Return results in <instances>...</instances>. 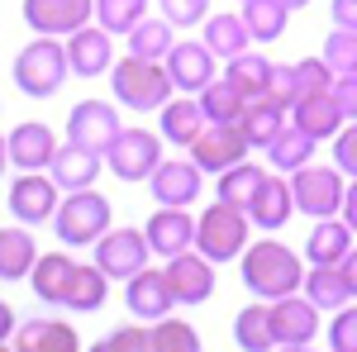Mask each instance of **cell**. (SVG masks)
I'll return each instance as SVG.
<instances>
[{
	"instance_id": "46",
	"label": "cell",
	"mask_w": 357,
	"mask_h": 352,
	"mask_svg": "<svg viewBox=\"0 0 357 352\" xmlns=\"http://www.w3.org/2000/svg\"><path fill=\"white\" fill-rule=\"evenodd\" d=\"M333 167H338L348 181H357V119L333 134Z\"/></svg>"
},
{
	"instance_id": "31",
	"label": "cell",
	"mask_w": 357,
	"mask_h": 352,
	"mask_svg": "<svg viewBox=\"0 0 357 352\" xmlns=\"http://www.w3.org/2000/svg\"><path fill=\"white\" fill-rule=\"evenodd\" d=\"M105 296H110V276L96 267V262H77L72 281H67L62 305H67L72 314H96V309L105 305Z\"/></svg>"
},
{
	"instance_id": "48",
	"label": "cell",
	"mask_w": 357,
	"mask_h": 352,
	"mask_svg": "<svg viewBox=\"0 0 357 352\" xmlns=\"http://www.w3.org/2000/svg\"><path fill=\"white\" fill-rule=\"evenodd\" d=\"M262 95H272L281 105H296V67L272 62V77H267V91H262Z\"/></svg>"
},
{
	"instance_id": "57",
	"label": "cell",
	"mask_w": 357,
	"mask_h": 352,
	"mask_svg": "<svg viewBox=\"0 0 357 352\" xmlns=\"http://www.w3.org/2000/svg\"><path fill=\"white\" fill-rule=\"evenodd\" d=\"M86 352H110V348H105V338H100V343H91V348H86Z\"/></svg>"
},
{
	"instance_id": "50",
	"label": "cell",
	"mask_w": 357,
	"mask_h": 352,
	"mask_svg": "<svg viewBox=\"0 0 357 352\" xmlns=\"http://www.w3.org/2000/svg\"><path fill=\"white\" fill-rule=\"evenodd\" d=\"M333 24L357 29V0H333Z\"/></svg>"
},
{
	"instance_id": "34",
	"label": "cell",
	"mask_w": 357,
	"mask_h": 352,
	"mask_svg": "<svg viewBox=\"0 0 357 352\" xmlns=\"http://www.w3.org/2000/svg\"><path fill=\"white\" fill-rule=\"evenodd\" d=\"M195 100H200V109H205V119H210V124H238V119H243V109H248V95L229 82V77H215V82L205 86Z\"/></svg>"
},
{
	"instance_id": "4",
	"label": "cell",
	"mask_w": 357,
	"mask_h": 352,
	"mask_svg": "<svg viewBox=\"0 0 357 352\" xmlns=\"http://www.w3.org/2000/svg\"><path fill=\"white\" fill-rule=\"evenodd\" d=\"M110 91H114V105L138 109V114H143V109H162L167 100L176 95V86H172L162 62L134 57V53H124L110 67Z\"/></svg>"
},
{
	"instance_id": "8",
	"label": "cell",
	"mask_w": 357,
	"mask_h": 352,
	"mask_svg": "<svg viewBox=\"0 0 357 352\" xmlns=\"http://www.w3.org/2000/svg\"><path fill=\"white\" fill-rule=\"evenodd\" d=\"M5 205H10V215L20 224L38 229V224H53L57 205H62V186L48 171H20L10 181V190H5Z\"/></svg>"
},
{
	"instance_id": "43",
	"label": "cell",
	"mask_w": 357,
	"mask_h": 352,
	"mask_svg": "<svg viewBox=\"0 0 357 352\" xmlns=\"http://www.w3.org/2000/svg\"><path fill=\"white\" fill-rule=\"evenodd\" d=\"M324 62H329L338 77H348V72H357V29H333L329 38H324Z\"/></svg>"
},
{
	"instance_id": "55",
	"label": "cell",
	"mask_w": 357,
	"mask_h": 352,
	"mask_svg": "<svg viewBox=\"0 0 357 352\" xmlns=\"http://www.w3.org/2000/svg\"><path fill=\"white\" fill-rule=\"evenodd\" d=\"M272 352H314L310 343H281V348H272Z\"/></svg>"
},
{
	"instance_id": "2",
	"label": "cell",
	"mask_w": 357,
	"mask_h": 352,
	"mask_svg": "<svg viewBox=\"0 0 357 352\" xmlns=\"http://www.w3.org/2000/svg\"><path fill=\"white\" fill-rule=\"evenodd\" d=\"M10 77H15V91L29 95V100H48V95H57L62 82L72 77L67 43H62V38H48V33H38L33 43H24V48L15 53Z\"/></svg>"
},
{
	"instance_id": "13",
	"label": "cell",
	"mask_w": 357,
	"mask_h": 352,
	"mask_svg": "<svg viewBox=\"0 0 357 352\" xmlns=\"http://www.w3.org/2000/svg\"><path fill=\"white\" fill-rule=\"evenodd\" d=\"M96 20V0H24V24L48 38H72Z\"/></svg>"
},
{
	"instance_id": "20",
	"label": "cell",
	"mask_w": 357,
	"mask_h": 352,
	"mask_svg": "<svg viewBox=\"0 0 357 352\" xmlns=\"http://www.w3.org/2000/svg\"><path fill=\"white\" fill-rule=\"evenodd\" d=\"M319 305L310 296H281L272 300V333H276V348L281 343H314L319 338Z\"/></svg>"
},
{
	"instance_id": "42",
	"label": "cell",
	"mask_w": 357,
	"mask_h": 352,
	"mask_svg": "<svg viewBox=\"0 0 357 352\" xmlns=\"http://www.w3.org/2000/svg\"><path fill=\"white\" fill-rule=\"evenodd\" d=\"M333 77L338 72H333L324 57H301L296 62V100L301 95H324V91H333Z\"/></svg>"
},
{
	"instance_id": "51",
	"label": "cell",
	"mask_w": 357,
	"mask_h": 352,
	"mask_svg": "<svg viewBox=\"0 0 357 352\" xmlns=\"http://www.w3.org/2000/svg\"><path fill=\"white\" fill-rule=\"evenodd\" d=\"M15 328H20V319H15L10 300H0V343H10V338H15Z\"/></svg>"
},
{
	"instance_id": "12",
	"label": "cell",
	"mask_w": 357,
	"mask_h": 352,
	"mask_svg": "<svg viewBox=\"0 0 357 352\" xmlns=\"http://www.w3.org/2000/svg\"><path fill=\"white\" fill-rule=\"evenodd\" d=\"M205 190V171L191 162V158H162L158 171L148 176V195L158 205H176V210H191Z\"/></svg>"
},
{
	"instance_id": "17",
	"label": "cell",
	"mask_w": 357,
	"mask_h": 352,
	"mask_svg": "<svg viewBox=\"0 0 357 352\" xmlns=\"http://www.w3.org/2000/svg\"><path fill=\"white\" fill-rule=\"evenodd\" d=\"M119 129H124L119 124V105H105V100H82L67 114V138L82 143V148H96V153H105L119 138Z\"/></svg>"
},
{
	"instance_id": "39",
	"label": "cell",
	"mask_w": 357,
	"mask_h": 352,
	"mask_svg": "<svg viewBox=\"0 0 357 352\" xmlns=\"http://www.w3.org/2000/svg\"><path fill=\"white\" fill-rule=\"evenodd\" d=\"M224 77H229V82L238 86V91H243L248 100H252V95H262V91H267V77H272V62H267L262 53H252V48H248V53L229 57Z\"/></svg>"
},
{
	"instance_id": "36",
	"label": "cell",
	"mask_w": 357,
	"mask_h": 352,
	"mask_svg": "<svg viewBox=\"0 0 357 352\" xmlns=\"http://www.w3.org/2000/svg\"><path fill=\"white\" fill-rule=\"evenodd\" d=\"M124 38H129V53H134V57H153V62H162V57L176 48V24H167L162 15H158V20L143 15Z\"/></svg>"
},
{
	"instance_id": "54",
	"label": "cell",
	"mask_w": 357,
	"mask_h": 352,
	"mask_svg": "<svg viewBox=\"0 0 357 352\" xmlns=\"http://www.w3.org/2000/svg\"><path fill=\"white\" fill-rule=\"evenodd\" d=\"M5 171H10V138L0 134V176H5Z\"/></svg>"
},
{
	"instance_id": "30",
	"label": "cell",
	"mask_w": 357,
	"mask_h": 352,
	"mask_svg": "<svg viewBox=\"0 0 357 352\" xmlns=\"http://www.w3.org/2000/svg\"><path fill=\"white\" fill-rule=\"evenodd\" d=\"M238 124H243V134H248L252 148H267V143L291 124V105H281V100H272V95H252Z\"/></svg>"
},
{
	"instance_id": "21",
	"label": "cell",
	"mask_w": 357,
	"mask_h": 352,
	"mask_svg": "<svg viewBox=\"0 0 357 352\" xmlns=\"http://www.w3.org/2000/svg\"><path fill=\"white\" fill-rule=\"evenodd\" d=\"M15 352H86L82 333L67 324V319H53V314H38V319H24L10 338Z\"/></svg>"
},
{
	"instance_id": "35",
	"label": "cell",
	"mask_w": 357,
	"mask_h": 352,
	"mask_svg": "<svg viewBox=\"0 0 357 352\" xmlns=\"http://www.w3.org/2000/svg\"><path fill=\"white\" fill-rule=\"evenodd\" d=\"M262 181H267V171H262L257 162H238V167H229V171H220V181H215V200L248 210V205L257 200Z\"/></svg>"
},
{
	"instance_id": "11",
	"label": "cell",
	"mask_w": 357,
	"mask_h": 352,
	"mask_svg": "<svg viewBox=\"0 0 357 352\" xmlns=\"http://www.w3.org/2000/svg\"><path fill=\"white\" fill-rule=\"evenodd\" d=\"M162 67L172 77V86H176V95H200L220 77V57L210 53L205 43H195V38H176V48L162 57Z\"/></svg>"
},
{
	"instance_id": "19",
	"label": "cell",
	"mask_w": 357,
	"mask_h": 352,
	"mask_svg": "<svg viewBox=\"0 0 357 352\" xmlns=\"http://www.w3.org/2000/svg\"><path fill=\"white\" fill-rule=\"evenodd\" d=\"M124 305H129V314L143 319V324L167 319V314L176 309V296H172V286H167V271L143 267L138 276H129V281H124Z\"/></svg>"
},
{
	"instance_id": "58",
	"label": "cell",
	"mask_w": 357,
	"mask_h": 352,
	"mask_svg": "<svg viewBox=\"0 0 357 352\" xmlns=\"http://www.w3.org/2000/svg\"><path fill=\"white\" fill-rule=\"evenodd\" d=\"M0 352H15V348H10V343H0Z\"/></svg>"
},
{
	"instance_id": "53",
	"label": "cell",
	"mask_w": 357,
	"mask_h": 352,
	"mask_svg": "<svg viewBox=\"0 0 357 352\" xmlns=\"http://www.w3.org/2000/svg\"><path fill=\"white\" fill-rule=\"evenodd\" d=\"M343 219H348V229L357 234V181H348V195H343Z\"/></svg>"
},
{
	"instance_id": "15",
	"label": "cell",
	"mask_w": 357,
	"mask_h": 352,
	"mask_svg": "<svg viewBox=\"0 0 357 352\" xmlns=\"http://www.w3.org/2000/svg\"><path fill=\"white\" fill-rule=\"evenodd\" d=\"M5 138H10V167L15 171H48L57 148H62L53 124H43V119H20Z\"/></svg>"
},
{
	"instance_id": "56",
	"label": "cell",
	"mask_w": 357,
	"mask_h": 352,
	"mask_svg": "<svg viewBox=\"0 0 357 352\" xmlns=\"http://www.w3.org/2000/svg\"><path fill=\"white\" fill-rule=\"evenodd\" d=\"M281 5H286V10H305L310 0H281Z\"/></svg>"
},
{
	"instance_id": "9",
	"label": "cell",
	"mask_w": 357,
	"mask_h": 352,
	"mask_svg": "<svg viewBox=\"0 0 357 352\" xmlns=\"http://www.w3.org/2000/svg\"><path fill=\"white\" fill-rule=\"evenodd\" d=\"M248 134H243V124H205L200 129V138H195L191 148V162L205 171V176H220V171H229V167H238L248 162Z\"/></svg>"
},
{
	"instance_id": "52",
	"label": "cell",
	"mask_w": 357,
	"mask_h": 352,
	"mask_svg": "<svg viewBox=\"0 0 357 352\" xmlns=\"http://www.w3.org/2000/svg\"><path fill=\"white\" fill-rule=\"evenodd\" d=\"M338 271H343V281H348V291H353V300H357V243H353V252L338 262Z\"/></svg>"
},
{
	"instance_id": "44",
	"label": "cell",
	"mask_w": 357,
	"mask_h": 352,
	"mask_svg": "<svg viewBox=\"0 0 357 352\" xmlns=\"http://www.w3.org/2000/svg\"><path fill=\"white\" fill-rule=\"evenodd\" d=\"M329 352H357V305L348 300L343 309H333V319H329Z\"/></svg>"
},
{
	"instance_id": "23",
	"label": "cell",
	"mask_w": 357,
	"mask_h": 352,
	"mask_svg": "<svg viewBox=\"0 0 357 352\" xmlns=\"http://www.w3.org/2000/svg\"><path fill=\"white\" fill-rule=\"evenodd\" d=\"M353 229H348V219L333 215V219H314V229H310V238H305V262L310 267H338L348 252H353Z\"/></svg>"
},
{
	"instance_id": "1",
	"label": "cell",
	"mask_w": 357,
	"mask_h": 352,
	"mask_svg": "<svg viewBox=\"0 0 357 352\" xmlns=\"http://www.w3.org/2000/svg\"><path fill=\"white\" fill-rule=\"evenodd\" d=\"M305 257H296V247H286L281 238H257V243L243 247L238 257V276L243 286L252 291L257 300H281V296H296L305 286Z\"/></svg>"
},
{
	"instance_id": "3",
	"label": "cell",
	"mask_w": 357,
	"mask_h": 352,
	"mask_svg": "<svg viewBox=\"0 0 357 352\" xmlns=\"http://www.w3.org/2000/svg\"><path fill=\"white\" fill-rule=\"evenodd\" d=\"M110 229H114V205L96 186L67 190L53 215V234L62 247H96Z\"/></svg>"
},
{
	"instance_id": "37",
	"label": "cell",
	"mask_w": 357,
	"mask_h": 352,
	"mask_svg": "<svg viewBox=\"0 0 357 352\" xmlns=\"http://www.w3.org/2000/svg\"><path fill=\"white\" fill-rule=\"evenodd\" d=\"M238 15H243L252 43H276V38L286 33V20H291V10H286L281 0H243Z\"/></svg>"
},
{
	"instance_id": "29",
	"label": "cell",
	"mask_w": 357,
	"mask_h": 352,
	"mask_svg": "<svg viewBox=\"0 0 357 352\" xmlns=\"http://www.w3.org/2000/svg\"><path fill=\"white\" fill-rule=\"evenodd\" d=\"M72 271H77V257H67V247L62 252H38V262L29 271V286H33V296L43 305H62Z\"/></svg>"
},
{
	"instance_id": "22",
	"label": "cell",
	"mask_w": 357,
	"mask_h": 352,
	"mask_svg": "<svg viewBox=\"0 0 357 352\" xmlns=\"http://www.w3.org/2000/svg\"><path fill=\"white\" fill-rule=\"evenodd\" d=\"M100 162H105V153L82 148V143H72V138H67V143L57 148V158H53V167H48V176L62 186V195H67V190H86V186H96Z\"/></svg>"
},
{
	"instance_id": "28",
	"label": "cell",
	"mask_w": 357,
	"mask_h": 352,
	"mask_svg": "<svg viewBox=\"0 0 357 352\" xmlns=\"http://www.w3.org/2000/svg\"><path fill=\"white\" fill-rule=\"evenodd\" d=\"M200 43L220 57V62H229V57H238V53L252 48V33H248L243 15L234 10V15H210V20L200 24Z\"/></svg>"
},
{
	"instance_id": "41",
	"label": "cell",
	"mask_w": 357,
	"mask_h": 352,
	"mask_svg": "<svg viewBox=\"0 0 357 352\" xmlns=\"http://www.w3.org/2000/svg\"><path fill=\"white\" fill-rule=\"evenodd\" d=\"M148 15V0H96V24L110 33H129Z\"/></svg>"
},
{
	"instance_id": "27",
	"label": "cell",
	"mask_w": 357,
	"mask_h": 352,
	"mask_svg": "<svg viewBox=\"0 0 357 352\" xmlns=\"http://www.w3.org/2000/svg\"><path fill=\"white\" fill-rule=\"evenodd\" d=\"M38 262V243L29 224H5L0 229V281H24Z\"/></svg>"
},
{
	"instance_id": "14",
	"label": "cell",
	"mask_w": 357,
	"mask_h": 352,
	"mask_svg": "<svg viewBox=\"0 0 357 352\" xmlns=\"http://www.w3.org/2000/svg\"><path fill=\"white\" fill-rule=\"evenodd\" d=\"M167 286H172V296L176 305H205V300L215 296V262L205 257V252H176V257H167Z\"/></svg>"
},
{
	"instance_id": "40",
	"label": "cell",
	"mask_w": 357,
	"mask_h": 352,
	"mask_svg": "<svg viewBox=\"0 0 357 352\" xmlns=\"http://www.w3.org/2000/svg\"><path fill=\"white\" fill-rule=\"evenodd\" d=\"M153 352H205L200 348V328L167 314V319L153 324Z\"/></svg>"
},
{
	"instance_id": "59",
	"label": "cell",
	"mask_w": 357,
	"mask_h": 352,
	"mask_svg": "<svg viewBox=\"0 0 357 352\" xmlns=\"http://www.w3.org/2000/svg\"><path fill=\"white\" fill-rule=\"evenodd\" d=\"M238 5H243V0H238Z\"/></svg>"
},
{
	"instance_id": "24",
	"label": "cell",
	"mask_w": 357,
	"mask_h": 352,
	"mask_svg": "<svg viewBox=\"0 0 357 352\" xmlns=\"http://www.w3.org/2000/svg\"><path fill=\"white\" fill-rule=\"evenodd\" d=\"M291 124H296L301 134H310L314 143H329L348 119H343V109L333 100V91H324V95H301V100L291 105Z\"/></svg>"
},
{
	"instance_id": "18",
	"label": "cell",
	"mask_w": 357,
	"mask_h": 352,
	"mask_svg": "<svg viewBox=\"0 0 357 352\" xmlns=\"http://www.w3.org/2000/svg\"><path fill=\"white\" fill-rule=\"evenodd\" d=\"M143 234H148L153 257H176V252L195 247V215L191 210H176V205H158L153 215L143 219Z\"/></svg>"
},
{
	"instance_id": "16",
	"label": "cell",
	"mask_w": 357,
	"mask_h": 352,
	"mask_svg": "<svg viewBox=\"0 0 357 352\" xmlns=\"http://www.w3.org/2000/svg\"><path fill=\"white\" fill-rule=\"evenodd\" d=\"M67 62H72V77H82V82H96V77H110V67L119 62L114 57V33L110 29H77L72 38H67Z\"/></svg>"
},
{
	"instance_id": "10",
	"label": "cell",
	"mask_w": 357,
	"mask_h": 352,
	"mask_svg": "<svg viewBox=\"0 0 357 352\" xmlns=\"http://www.w3.org/2000/svg\"><path fill=\"white\" fill-rule=\"evenodd\" d=\"M148 257H153V247H148V234L143 229H110L100 243L91 247V262L105 271L110 281L138 276V271L148 267Z\"/></svg>"
},
{
	"instance_id": "38",
	"label": "cell",
	"mask_w": 357,
	"mask_h": 352,
	"mask_svg": "<svg viewBox=\"0 0 357 352\" xmlns=\"http://www.w3.org/2000/svg\"><path fill=\"white\" fill-rule=\"evenodd\" d=\"M301 296H310L319 309H343L348 300H353V291H348V281H343V271L338 267H310L305 271V286H301Z\"/></svg>"
},
{
	"instance_id": "33",
	"label": "cell",
	"mask_w": 357,
	"mask_h": 352,
	"mask_svg": "<svg viewBox=\"0 0 357 352\" xmlns=\"http://www.w3.org/2000/svg\"><path fill=\"white\" fill-rule=\"evenodd\" d=\"M314 148H319V143H314L310 134H301L296 124H286V129H281V134H276L272 143L262 148V153H267L272 171L291 176V171H301V167H310V162H314Z\"/></svg>"
},
{
	"instance_id": "26",
	"label": "cell",
	"mask_w": 357,
	"mask_h": 352,
	"mask_svg": "<svg viewBox=\"0 0 357 352\" xmlns=\"http://www.w3.org/2000/svg\"><path fill=\"white\" fill-rule=\"evenodd\" d=\"M291 215H296V195H291V181L267 171V181H262V190H257V200L248 205V219H252L257 229L276 234L281 224H291Z\"/></svg>"
},
{
	"instance_id": "45",
	"label": "cell",
	"mask_w": 357,
	"mask_h": 352,
	"mask_svg": "<svg viewBox=\"0 0 357 352\" xmlns=\"http://www.w3.org/2000/svg\"><path fill=\"white\" fill-rule=\"evenodd\" d=\"M158 10H162L167 24L176 29H195L210 20V0H158Z\"/></svg>"
},
{
	"instance_id": "32",
	"label": "cell",
	"mask_w": 357,
	"mask_h": 352,
	"mask_svg": "<svg viewBox=\"0 0 357 352\" xmlns=\"http://www.w3.org/2000/svg\"><path fill=\"white\" fill-rule=\"evenodd\" d=\"M234 343L238 352H272L276 333H272V305L267 300H252L234 314Z\"/></svg>"
},
{
	"instance_id": "7",
	"label": "cell",
	"mask_w": 357,
	"mask_h": 352,
	"mask_svg": "<svg viewBox=\"0 0 357 352\" xmlns=\"http://www.w3.org/2000/svg\"><path fill=\"white\" fill-rule=\"evenodd\" d=\"M162 162V134L153 129H119L110 148H105V167H110L119 181H148Z\"/></svg>"
},
{
	"instance_id": "6",
	"label": "cell",
	"mask_w": 357,
	"mask_h": 352,
	"mask_svg": "<svg viewBox=\"0 0 357 352\" xmlns=\"http://www.w3.org/2000/svg\"><path fill=\"white\" fill-rule=\"evenodd\" d=\"M291 195H296V210L310 219H333L343 215V195H348V176L338 167H319L310 162L301 171H291Z\"/></svg>"
},
{
	"instance_id": "47",
	"label": "cell",
	"mask_w": 357,
	"mask_h": 352,
	"mask_svg": "<svg viewBox=\"0 0 357 352\" xmlns=\"http://www.w3.org/2000/svg\"><path fill=\"white\" fill-rule=\"evenodd\" d=\"M105 348L110 352H153V328L148 324H119L105 338Z\"/></svg>"
},
{
	"instance_id": "49",
	"label": "cell",
	"mask_w": 357,
	"mask_h": 352,
	"mask_svg": "<svg viewBox=\"0 0 357 352\" xmlns=\"http://www.w3.org/2000/svg\"><path fill=\"white\" fill-rule=\"evenodd\" d=\"M333 100H338V109H343V119L353 124V119H357V72L333 77Z\"/></svg>"
},
{
	"instance_id": "25",
	"label": "cell",
	"mask_w": 357,
	"mask_h": 352,
	"mask_svg": "<svg viewBox=\"0 0 357 352\" xmlns=\"http://www.w3.org/2000/svg\"><path fill=\"white\" fill-rule=\"evenodd\" d=\"M205 124H210V119H205V109H200L195 95H172V100L158 109V134H162V143H176V148H191Z\"/></svg>"
},
{
	"instance_id": "5",
	"label": "cell",
	"mask_w": 357,
	"mask_h": 352,
	"mask_svg": "<svg viewBox=\"0 0 357 352\" xmlns=\"http://www.w3.org/2000/svg\"><path fill=\"white\" fill-rule=\"evenodd\" d=\"M248 234H252V219H248V210H238V205L215 200L205 215H195V252H205L215 267L243 257Z\"/></svg>"
}]
</instances>
